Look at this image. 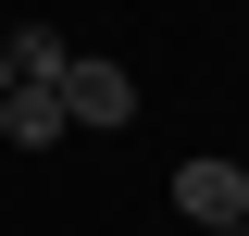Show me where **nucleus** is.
Listing matches in <instances>:
<instances>
[{
	"label": "nucleus",
	"mask_w": 249,
	"mask_h": 236,
	"mask_svg": "<svg viewBox=\"0 0 249 236\" xmlns=\"http://www.w3.org/2000/svg\"><path fill=\"white\" fill-rule=\"evenodd\" d=\"M62 124H75V100H62V75H13V87H0V137H13V149H50Z\"/></svg>",
	"instance_id": "nucleus-1"
},
{
	"label": "nucleus",
	"mask_w": 249,
	"mask_h": 236,
	"mask_svg": "<svg viewBox=\"0 0 249 236\" xmlns=\"http://www.w3.org/2000/svg\"><path fill=\"white\" fill-rule=\"evenodd\" d=\"M62 100H75V124H100V137L137 124V75H124V62H62Z\"/></svg>",
	"instance_id": "nucleus-2"
},
{
	"label": "nucleus",
	"mask_w": 249,
	"mask_h": 236,
	"mask_svg": "<svg viewBox=\"0 0 249 236\" xmlns=\"http://www.w3.org/2000/svg\"><path fill=\"white\" fill-rule=\"evenodd\" d=\"M175 211H187V224H237V211H249V174H237V162H175Z\"/></svg>",
	"instance_id": "nucleus-3"
},
{
	"label": "nucleus",
	"mask_w": 249,
	"mask_h": 236,
	"mask_svg": "<svg viewBox=\"0 0 249 236\" xmlns=\"http://www.w3.org/2000/svg\"><path fill=\"white\" fill-rule=\"evenodd\" d=\"M62 62H75V50H62L50 25H13V75H62Z\"/></svg>",
	"instance_id": "nucleus-4"
},
{
	"label": "nucleus",
	"mask_w": 249,
	"mask_h": 236,
	"mask_svg": "<svg viewBox=\"0 0 249 236\" xmlns=\"http://www.w3.org/2000/svg\"><path fill=\"white\" fill-rule=\"evenodd\" d=\"M0 87H13V37H0Z\"/></svg>",
	"instance_id": "nucleus-5"
},
{
	"label": "nucleus",
	"mask_w": 249,
	"mask_h": 236,
	"mask_svg": "<svg viewBox=\"0 0 249 236\" xmlns=\"http://www.w3.org/2000/svg\"><path fill=\"white\" fill-rule=\"evenodd\" d=\"M224 236H249V211H237V224H224Z\"/></svg>",
	"instance_id": "nucleus-6"
},
{
	"label": "nucleus",
	"mask_w": 249,
	"mask_h": 236,
	"mask_svg": "<svg viewBox=\"0 0 249 236\" xmlns=\"http://www.w3.org/2000/svg\"><path fill=\"white\" fill-rule=\"evenodd\" d=\"M237 174H249V162H237Z\"/></svg>",
	"instance_id": "nucleus-7"
}]
</instances>
